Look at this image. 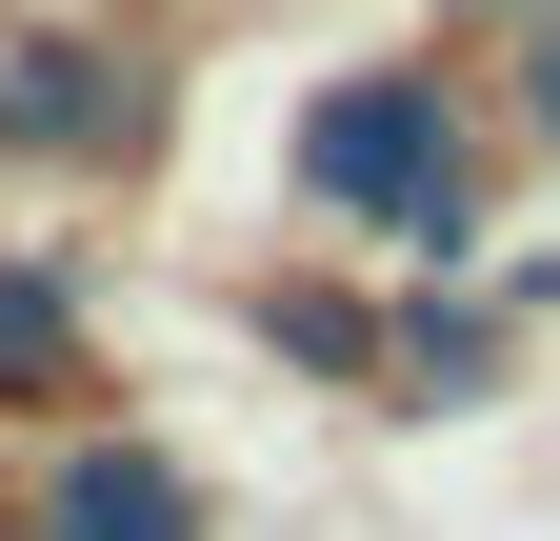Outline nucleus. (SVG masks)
Masks as SVG:
<instances>
[{"label": "nucleus", "instance_id": "39448f33", "mask_svg": "<svg viewBox=\"0 0 560 541\" xmlns=\"http://www.w3.org/2000/svg\"><path fill=\"white\" fill-rule=\"evenodd\" d=\"M381 381L400 401H480V381H501V321H480V301H420L400 342H381Z\"/></svg>", "mask_w": 560, "mask_h": 541}, {"label": "nucleus", "instance_id": "f03ea898", "mask_svg": "<svg viewBox=\"0 0 560 541\" xmlns=\"http://www.w3.org/2000/svg\"><path fill=\"white\" fill-rule=\"evenodd\" d=\"M0 541H221V502H200L180 441H140V422H60Z\"/></svg>", "mask_w": 560, "mask_h": 541}, {"label": "nucleus", "instance_id": "20e7f679", "mask_svg": "<svg viewBox=\"0 0 560 541\" xmlns=\"http://www.w3.org/2000/svg\"><path fill=\"white\" fill-rule=\"evenodd\" d=\"M60 401H101V301L60 241H0V422H60Z\"/></svg>", "mask_w": 560, "mask_h": 541}, {"label": "nucleus", "instance_id": "7ed1b4c3", "mask_svg": "<svg viewBox=\"0 0 560 541\" xmlns=\"http://www.w3.org/2000/svg\"><path fill=\"white\" fill-rule=\"evenodd\" d=\"M140 141H161V81L120 41H81V21L0 41V161H140Z\"/></svg>", "mask_w": 560, "mask_h": 541}, {"label": "nucleus", "instance_id": "423d86ee", "mask_svg": "<svg viewBox=\"0 0 560 541\" xmlns=\"http://www.w3.org/2000/svg\"><path fill=\"white\" fill-rule=\"evenodd\" d=\"M260 342L301 361V381H381V321H361V301H320V281H260Z\"/></svg>", "mask_w": 560, "mask_h": 541}, {"label": "nucleus", "instance_id": "f257e3e1", "mask_svg": "<svg viewBox=\"0 0 560 541\" xmlns=\"http://www.w3.org/2000/svg\"><path fill=\"white\" fill-rule=\"evenodd\" d=\"M280 181H301L340 241L480 261V120H460L441 60H340V81L301 101V141H280Z\"/></svg>", "mask_w": 560, "mask_h": 541}, {"label": "nucleus", "instance_id": "6e6552de", "mask_svg": "<svg viewBox=\"0 0 560 541\" xmlns=\"http://www.w3.org/2000/svg\"><path fill=\"white\" fill-rule=\"evenodd\" d=\"M480 21H540V0H480Z\"/></svg>", "mask_w": 560, "mask_h": 541}, {"label": "nucleus", "instance_id": "0eeeda50", "mask_svg": "<svg viewBox=\"0 0 560 541\" xmlns=\"http://www.w3.org/2000/svg\"><path fill=\"white\" fill-rule=\"evenodd\" d=\"M521 141L560 161V0H540V21H521Z\"/></svg>", "mask_w": 560, "mask_h": 541}]
</instances>
